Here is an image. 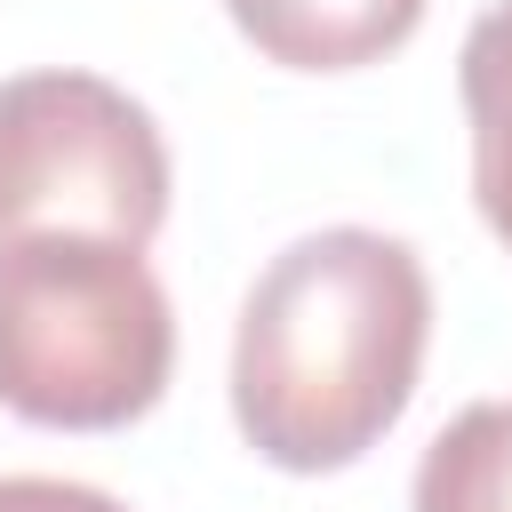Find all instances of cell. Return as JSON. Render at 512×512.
Instances as JSON below:
<instances>
[{
    "label": "cell",
    "instance_id": "obj_4",
    "mask_svg": "<svg viewBox=\"0 0 512 512\" xmlns=\"http://www.w3.org/2000/svg\"><path fill=\"white\" fill-rule=\"evenodd\" d=\"M232 24L288 72H352L392 56L416 24L424 0H224Z\"/></svg>",
    "mask_w": 512,
    "mask_h": 512
},
{
    "label": "cell",
    "instance_id": "obj_3",
    "mask_svg": "<svg viewBox=\"0 0 512 512\" xmlns=\"http://www.w3.org/2000/svg\"><path fill=\"white\" fill-rule=\"evenodd\" d=\"M168 216V144L152 112L96 72L0 80V240L96 232L144 248Z\"/></svg>",
    "mask_w": 512,
    "mask_h": 512
},
{
    "label": "cell",
    "instance_id": "obj_6",
    "mask_svg": "<svg viewBox=\"0 0 512 512\" xmlns=\"http://www.w3.org/2000/svg\"><path fill=\"white\" fill-rule=\"evenodd\" d=\"M408 512H512V400H472L432 432Z\"/></svg>",
    "mask_w": 512,
    "mask_h": 512
},
{
    "label": "cell",
    "instance_id": "obj_1",
    "mask_svg": "<svg viewBox=\"0 0 512 512\" xmlns=\"http://www.w3.org/2000/svg\"><path fill=\"white\" fill-rule=\"evenodd\" d=\"M432 336V280L408 240L328 224L288 240L232 328V416L280 472H336L368 456L416 400Z\"/></svg>",
    "mask_w": 512,
    "mask_h": 512
},
{
    "label": "cell",
    "instance_id": "obj_2",
    "mask_svg": "<svg viewBox=\"0 0 512 512\" xmlns=\"http://www.w3.org/2000/svg\"><path fill=\"white\" fill-rule=\"evenodd\" d=\"M176 312L144 248L96 232L0 240V408L56 432H112L168 392Z\"/></svg>",
    "mask_w": 512,
    "mask_h": 512
},
{
    "label": "cell",
    "instance_id": "obj_5",
    "mask_svg": "<svg viewBox=\"0 0 512 512\" xmlns=\"http://www.w3.org/2000/svg\"><path fill=\"white\" fill-rule=\"evenodd\" d=\"M456 88L472 112V200L488 232L512 248V0H496L456 56Z\"/></svg>",
    "mask_w": 512,
    "mask_h": 512
},
{
    "label": "cell",
    "instance_id": "obj_7",
    "mask_svg": "<svg viewBox=\"0 0 512 512\" xmlns=\"http://www.w3.org/2000/svg\"><path fill=\"white\" fill-rule=\"evenodd\" d=\"M0 512H128L120 496L88 488V480H56V472H0Z\"/></svg>",
    "mask_w": 512,
    "mask_h": 512
}]
</instances>
